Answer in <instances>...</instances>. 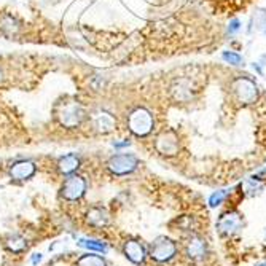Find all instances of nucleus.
<instances>
[{
  "mask_svg": "<svg viewBox=\"0 0 266 266\" xmlns=\"http://www.w3.org/2000/svg\"><path fill=\"white\" fill-rule=\"evenodd\" d=\"M128 123H130V130L136 136H147L153 128V116L150 115L148 110L136 108L130 115Z\"/></svg>",
  "mask_w": 266,
  "mask_h": 266,
  "instance_id": "obj_1",
  "label": "nucleus"
},
{
  "mask_svg": "<svg viewBox=\"0 0 266 266\" xmlns=\"http://www.w3.org/2000/svg\"><path fill=\"white\" fill-rule=\"evenodd\" d=\"M83 115H84V112L76 102H67V104H62L58 112L59 122H61V124L66 128L78 126L83 120Z\"/></svg>",
  "mask_w": 266,
  "mask_h": 266,
  "instance_id": "obj_2",
  "label": "nucleus"
},
{
  "mask_svg": "<svg viewBox=\"0 0 266 266\" xmlns=\"http://www.w3.org/2000/svg\"><path fill=\"white\" fill-rule=\"evenodd\" d=\"M108 169L112 174L115 176H124L130 174L137 168V158L134 155H128V153H123V155H115L108 160Z\"/></svg>",
  "mask_w": 266,
  "mask_h": 266,
  "instance_id": "obj_3",
  "label": "nucleus"
},
{
  "mask_svg": "<svg viewBox=\"0 0 266 266\" xmlns=\"http://www.w3.org/2000/svg\"><path fill=\"white\" fill-rule=\"evenodd\" d=\"M177 252V246L168 238H158L155 242L152 244L150 255L152 258H155L156 262H168L170 260Z\"/></svg>",
  "mask_w": 266,
  "mask_h": 266,
  "instance_id": "obj_4",
  "label": "nucleus"
},
{
  "mask_svg": "<svg viewBox=\"0 0 266 266\" xmlns=\"http://www.w3.org/2000/svg\"><path fill=\"white\" fill-rule=\"evenodd\" d=\"M86 192V182L80 176H70L62 186V196L68 201H76Z\"/></svg>",
  "mask_w": 266,
  "mask_h": 266,
  "instance_id": "obj_5",
  "label": "nucleus"
},
{
  "mask_svg": "<svg viewBox=\"0 0 266 266\" xmlns=\"http://www.w3.org/2000/svg\"><path fill=\"white\" fill-rule=\"evenodd\" d=\"M242 226V217L239 216L238 212H226L218 218L217 228L222 234L225 236H231L234 234L236 231H239Z\"/></svg>",
  "mask_w": 266,
  "mask_h": 266,
  "instance_id": "obj_6",
  "label": "nucleus"
},
{
  "mask_svg": "<svg viewBox=\"0 0 266 266\" xmlns=\"http://www.w3.org/2000/svg\"><path fill=\"white\" fill-rule=\"evenodd\" d=\"M234 91L238 94V99L244 104H252L256 99V86L255 83L248 78H239L234 82Z\"/></svg>",
  "mask_w": 266,
  "mask_h": 266,
  "instance_id": "obj_7",
  "label": "nucleus"
},
{
  "mask_svg": "<svg viewBox=\"0 0 266 266\" xmlns=\"http://www.w3.org/2000/svg\"><path fill=\"white\" fill-rule=\"evenodd\" d=\"M185 250H186L188 258L194 260V262H200L206 256V254H208V244H206V241L202 238L193 236V238H190V241L186 242Z\"/></svg>",
  "mask_w": 266,
  "mask_h": 266,
  "instance_id": "obj_8",
  "label": "nucleus"
},
{
  "mask_svg": "<svg viewBox=\"0 0 266 266\" xmlns=\"http://www.w3.org/2000/svg\"><path fill=\"white\" fill-rule=\"evenodd\" d=\"M156 148L162 155H176L178 152V140L172 132H166L158 137Z\"/></svg>",
  "mask_w": 266,
  "mask_h": 266,
  "instance_id": "obj_9",
  "label": "nucleus"
},
{
  "mask_svg": "<svg viewBox=\"0 0 266 266\" xmlns=\"http://www.w3.org/2000/svg\"><path fill=\"white\" fill-rule=\"evenodd\" d=\"M124 255L130 258L132 263H136V264H140V263H144V260H145V248H144V246L139 242V241H134V239H130L126 244H124Z\"/></svg>",
  "mask_w": 266,
  "mask_h": 266,
  "instance_id": "obj_10",
  "label": "nucleus"
},
{
  "mask_svg": "<svg viewBox=\"0 0 266 266\" xmlns=\"http://www.w3.org/2000/svg\"><path fill=\"white\" fill-rule=\"evenodd\" d=\"M34 172H36V164L30 161H18L10 169V176L14 180H26L32 177Z\"/></svg>",
  "mask_w": 266,
  "mask_h": 266,
  "instance_id": "obj_11",
  "label": "nucleus"
},
{
  "mask_svg": "<svg viewBox=\"0 0 266 266\" xmlns=\"http://www.w3.org/2000/svg\"><path fill=\"white\" fill-rule=\"evenodd\" d=\"M86 222L92 226L102 228L108 223V214H107L106 209H102V208H92L86 214Z\"/></svg>",
  "mask_w": 266,
  "mask_h": 266,
  "instance_id": "obj_12",
  "label": "nucleus"
},
{
  "mask_svg": "<svg viewBox=\"0 0 266 266\" xmlns=\"http://www.w3.org/2000/svg\"><path fill=\"white\" fill-rule=\"evenodd\" d=\"M94 128H96L99 132H110L115 128V120L110 114L100 112V114L94 116Z\"/></svg>",
  "mask_w": 266,
  "mask_h": 266,
  "instance_id": "obj_13",
  "label": "nucleus"
},
{
  "mask_svg": "<svg viewBox=\"0 0 266 266\" xmlns=\"http://www.w3.org/2000/svg\"><path fill=\"white\" fill-rule=\"evenodd\" d=\"M78 166H80V158L76 156V155H74V153L62 156L61 160H59V162H58L59 172H62V174H72L74 170L78 169Z\"/></svg>",
  "mask_w": 266,
  "mask_h": 266,
  "instance_id": "obj_14",
  "label": "nucleus"
},
{
  "mask_svg": "<svg viewBox=\"0 0 266 266\" xmlns=\"http://www.w3.org/2000/svg\"><path fill=\"white\" fill-rule=\"evenodd\" d=\"M6 248L13 254H20L22 252L26 247H28V242H26V239L22 236H18V234H13L6 239Z\"/></svg>",
  "mask_w": 266,
  "mask_h": 266,
  "instance_id": "obj_15",
  "label": "nucleus"
},
{
  "mask_svg": "<svg viewBox=\"0 0 266 266\" xmlns=\"http://www.w3.org/2000/svg\"><path fill=\"white\" fill-rule=\"evenodd\" d=\"M76 266H106V262L100 255L94 254H86L76 262Z\"/></svg>",
  "mask_w": 266,
  "mask_h": 266,
  "instance_id": "obj_16",
  "label": "nucleus"
},
{
  "mask_svg": "<svg viewBox=\"0 0 266 266\" xmlns=\"http://www.w3.org/2000/svg\"><path fill=\"white\" fill-rule=\"evenodd\" d=\"M78 244L82 247H84V248H90V250H96V252H102V254L107 250V246L104 242L94 241V239H80Z\"/></svg>",
  "mask_w": 266,
  "mask_h": 266,
  "instance_id": "obj_17",
  "label": "nucleus"
},
{
  "mask_svg": "<svg viewBox=\"0 0 266 266\" xmlns=\"http://www.w3.org/2000/svg\"><path fill=\"white\" fill-rule=\"evenodd\" d=\"M223 61H226L233 66H241L242 64V56H239L238 53H233V51H223Z\"/></svg>",
  "mask_w": 266,
  "mask_h": 266,
  "instance_id": "obj_18",
  "label": "nucleus"
},
{
  "mask_svg": "<svg viewBox=\"0 0 266 266\" xmlns=\"http://www.w3.org/2000/svg\"><path fill=\"white\" fill-rule=\"evenodd\" d=\"M226 190H218V192H216L214 193L210 198H209V204H210V208H217L218 204H222L223 202V200L226 198Z\"/></svg>",
  "mask_w": 266,
  "mask_h": 266,
  "instance_id": "obj_19",
  "label": "nucleus"
},
{
  "mask_svg": "<svg viewBox=\"0 0 266 266\" xmlns=\"http://www.w3.org/2000/svg\"><path fill=\"white\" fill-rule=\"evenodd\" d=\"M239 28H241V22H239V20H233V21L230 22V26H228V32L230 34H234V32L239 30Z\"/></svg>",
  "mask_w": 266,
  "mask_h": 266,
  "instance_id": "obj_20",
  "label": "nucleus"
},
{
  "mask_svg": "<svg viewBox=\"0 0 266 266\" xmlns=\"http://www.w3.org/2000/svg\"><path fill=\"white\" fill-rule=\"evenodd\" d=\"M130 145V140H123V142H115V147L116 148H123V147H128Z\"/></svg>",
  "mask_w": 266,
  "mask_h": 266,
  "instance_id": "obj_21",
  "label": "nucleus"
},
{
  "mask_svg": "<svg viewBox=\"0 0 266 266\" xmlns=\"http://www.w3.org/2000/svg\"><path fill=\"white\" fill-rule=\"evenodd\" d=\"M40 260H42V255H40V254H36V255H34V258H32V263H34V264H37Z\"/></svg>",
  "mask_w": 266,
  "mask_h": 266,
  "instance_id": "obj_22",
  "label": "nucleus"
},
{
  "mask_svg": "<svg viewBox=\"0 0 266 266\" xmlns=\"http://www.w3.org/2000/svg\"><path fill=\"white\" fill-rule=\"evenodd\" d=\"M258 266H266V262H264V263H262V264H258Z\"/></svg>",
  "mask_w": 266,
  "mask_h": 266,
  "instance_id": "obj_23",
  "label": "nucleus"
}]
</instances>
